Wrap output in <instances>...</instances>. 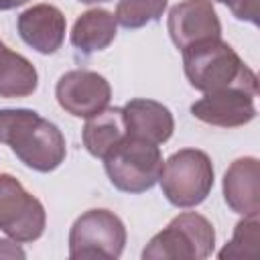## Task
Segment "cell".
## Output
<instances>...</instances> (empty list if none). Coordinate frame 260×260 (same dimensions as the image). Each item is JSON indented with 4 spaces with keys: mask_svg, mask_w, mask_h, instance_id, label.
<instances>
[{
    "mask_svg": "<svg viewBox=\"0 0 260 260\" xmlns=\"http://www.w3.org/2000/svg\"><path fill=\"white\" fill-rule=\"evenodd\" d=\"M124 124L130 136H138L150 140L154 144H162L173 136L175 120L167 106L146 98H134L124 108Z\"/></svg>",
    "mask_w": 260,
    "mask_h": 260,
    "instance_id": "cell-13",
    "label": "cell"
},
{
    "mask_svg": "<svg viewBox=\"0 0 260 260\" xmlns=\"http://www.w3.org/2000/svg\"><path fill=\"white\" fill-rule=\"evenodd\" d=\"M167 28L179 51L193 43L221 37V22L209 0H183L175 4L169 12Z\"/></svg>",
    "mask_w": 260,
    "mask_h": 260,
    "instance_id": "cell-9",
    "label": "cell"
},
{
    "mask_svg": "<svg viewBox=\"0 0 260 260\" xmlns=\"http://www.w3.org/2000/svg\"><path fill=\"white\" fill-rule=\"evenodd\" d=\"M160 189L175 207H195L203 203L213 187V165L207 152L183 148L162 162Z\"/></svg>",
    "mask_w": 260,
    "mask_h": 260,
    "instance_id": "cell-5",
    "label": "cell"
},
{
    "mask_svg": "<svg viewBox=\"0 0 260 260\" xmlns=\"http://www.w3.org/2000/svg\"><path fill=\"white\" fill-rule=\"evenodd\" d=\"M116 26H118V22L112 12H108L104 8L87 10L73 24L71 45L81 55H91V53L104 51L116 39Z\"/></svg>",
    "mask_w": 260,
    "mask_h": 260,
    "instance_id": "cell-14",
    "label": "cell"
},
{
    "mask_svg": "<svg viewBox=\"0 0 260 260\" xmlns=\"http://www.w3.org/2000/svg\"><path fill=\"white\" fill-rule=\"evenodd\" d=\"M81 136L85 150L91 156L104 160V156L126 136L122 108H106L100 114L87 118Z\"/></svg>",
    "mask_w": 260,
    "mask_h": 260,
    "instance_id": "cell-15",
    "label": "cell"
},
{
    "mask_svg": "<svg viewBox=\"0 0 260 260\" xmlns=\"http://www.w3.org/2000/svg\"><path fill=\"white\" fill-rule=\"evenodd\" d=\"M169 0H120L116 6V22L124 28H140L156 22L167 10Z\"/></svg>",
    "mask_w": 260,
    "mask_h": 260,
    "instance_id": "cell-17",
    "label": "cell"
},
{
    "mask_svg": "<svg viewBox=\"0 0 260 260\" xmlns=\"http://www.w3.org/2000/svg\"><path fill=\"white\" fill-rule=\"evenodd\" d=\"M24 250L12 240H0V258H24Z\"/></svg>",
    "mask_w": 260,
    "mask_h": 260,
    "instance_id": "cell-20",
    "label": "cell"
},
{
    "mask_svg": "<svg viewBox=\"0 0 260 260\" xmlns=\"http://www.w3.org/2000/svg\"><path fill=\"white\" fill-rule=\"evenodd\" d=\"M126 246V228L122 219L108 209H89L81 213L69 230L71 260H116Z\"/></svg>",
    "mask_w": 260,
    "mask_h": 260,
    "instance_id": "cell-6",
    "label": "cell"
},
{
    "mask_svg": "<svg viewBox=\"0 0 260 260\" xmlns=\"http://www.w3.org/2000/svg\"><path fill=\"white\" fill-rule=\"evenodd\" d=\"M215 2L225 4L238 20L258 24V2L260 0H215Z\"/></svg>",
    "mask_w": 260,
    "mask_h": 260,
    "instance_id": "cell-19",
    "label": "cell"
},
{
    "mask_svg": "<svg viewBox=\"0 0 260 260\" xmlns=\"http://www.w3.org/2000/svg\"><path fill=\"white\" fill-rule=\"evenodd\" d=\"M260 244V221L258 215H244L242 221L236 223L232 240L217 254L221 260L225 258H254L258 256Z\"/></svg>",
    "mask_w": 260,
    "mask_h": 260,
    "instance_id": "cell-18",
    "label": "cell"
},
{
    "mask_svg": "<svg viewBox=\"0 0 260 260\" xmlns=\"http://www.w3.org/2000/svg\"><path fill=\"white\" fill-rule=\"evenodd\" d=\"M215 248V232L207 217L195 211L179 213L142 250L144 260H203Z\"/></svg>",
    "mask_w": 260,
    "mask_h": 260,
    "instance_id": "cell-4",
    "label": "cell"
},
{
    "mask_svg": "<svg viewBox=\"0 0 260 260\" xmlns=\"http://www.w3.org/2000/svg\"><path fill=\"white\" fill-rule=\"evenodd\" d=\"M37 85L39 73L35 65L0 41V98H26L35 93Z\"/></svg>",
    "mask_w": 260,
    "mask_h": 260,
    "instance_id": "cell-16",
    "label": "cell"
},
{
    "mask_svg": "<svg viewBox=\"0 0 260 260\" xmlns=\"http://www.w3.org/2000/svg\"><path fill=\"white\" fill-rule=\"evenodd\" d=\"M223 199L240 215L260 211V162L256 156L236 158L223 175Z\"/></svg>",
    "mask_w": 260,
    "mask_h": 260,
    "instance_id": "cell-12",
    "label": "cell"
},
{
    "mask_svg": "<svg viewBox=\"0 0 260 260\" xmlns=\"http://www.w3.org/2000/svg\"><path fill=\"white\" fill-rule=\"evenodd\" d=\"M0 142L32 171L51 173L65 160L67 146L61 130L28 108L0 110Z\"/></svg>",
    "mask_w": 260,
    "mask_h": 260,
    "instance_id": "cell-1",
    "label": "cell"
},
{
    "mask_svg": "<svg viewBox=\"0 0 260 260\" xmlns=\"http://www.w3.org/2000/svg\"><path fill=\"white\" fill-rule=\"evenodd\" d=\"M16 28L20 39L41 55H53L65 41V16L53 4H35L18 14Z\"/></svg>",
    "mask_w": 260,
    "mask_h": 260,
    "instance_id": "cell-11",
    "label": "cell"
},
{
    "mask_svg": "<svg viewBox=\"0 0 260 260\" xmlns=\"http://www.w3.org/2000/svg\"><path fill=\"white\" fill-rule=\"evenodd\" d=\"M104 167L116 189L124 193H144L160 179L162 154L158 144L126 132V136L104 156Z\"/></svg>",
    "mask_w": 260,
    "mask_h": 260,
    "instance_id": "cell-3",
    "label": "cell"
},
{
    "mask_svg": "<svg viewBox=\"0 0 260 260\" xmlns=\"http://www.w3.org/2000/svg\"><path fill=\"white\" fill-rule=\"evenodd\" d=\"M55 95L67 114L75 118H91L108 108L112 87L108 79L95 71L71 69L59 77Z\"/></svg>",
    "mask_w": 260,
    "mask_h": 260,
    "instance_id": "cell-8",
    "label": "cell"
},
{
    "mask_svg": "<svg viewBox=\"0 0 260 260\" xmlns=\"http://www.w3.org/2000/svg\"><path fill=\"white\" fill-rule=\"evenodd\" d=\"M47 213L43 203L30 195L16 177L0 173V232L18 244L43 236Z\"/></svg>",
    "mask_w": 260,
    "mask_h": 260,
    "instance_id": "cell-7",
    "label": "cell"
},
{
    "mask_svg": "<svg viewBox=\"0 0 260 260\" xmlns=\"http://www.w3.org/2000/svg\"><path fill=\"white\" fill-rule=\"evenodd\" d=\"M24 2H28V0H0V10H10V8L22 6Z\"/></svg>",
    "mask_w": 260,
    "mask_h": 260,
    "instance_id": "cell-21",
    "label": "cell"
},
{
    "mask_svg": "<svg viewBox=\"0 0 260 260\" xmlns=\"http://www.w3.org/2000/svg\"><path fill=\"white\" fill-rule=\"evenodd\" d=\"M191 114L211 126L238 128L256 118L254 95L242 89L209 91L191 106Z\"/></svg>",
    "mask_w": 260,
    "mask_h": 260,
    "instance_id": "cell-10",
    "label": "cell"
},
{
    "mask_svg": "<svg viewBox=\"0 0 260 260\" xmlns=\"http://www.w3.org/2000/svg\"><path fill=\"white\" fill-rule=\"evenodd\" d=\"M83 4H98V2H110V0H79Z\"/></svg>",
    "mask_w": 260,
    "mask_h": 260,
    "instance_id": "cell-22",
    "label": "cell"
},
{
    "mask_svg": "<svg viewBox=\"0 0 260 260\" xmlns=\"http://www.w3.org/2000/svg\"><path fill=\"white\" fill-rule=\"evenodd\" d=\"M181 53L185 75L195 89L203 93L219 89H242L256 98V73L240 59L232 45L221 41V37L193 43Z\"/></svg>",
    "mask_w": 260,
    "mask_h": 260,
    "instance_id": "cell-2",
    "label": "cell"
}]
</instances>
